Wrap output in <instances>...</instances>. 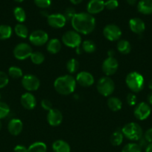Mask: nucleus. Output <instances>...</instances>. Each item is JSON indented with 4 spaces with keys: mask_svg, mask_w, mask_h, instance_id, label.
Listing matches in <instances>:
<instances>
[{
    "mask_svg": "<svg viewBox=\"0 0 152 152\" xmlns=\"http://www.w3.org/2000/svg\"><path fill=\"white\" fill-rule=\"evenodd\" d=\"M72 26L78 34H89L95 28V19L89 13H76L71 20Z\"/></svg>",
    "mask_w": 152,
    "mask_h": 152,
    "instance_id": "1",
    "label": "nucleus"
},
{
    "mask_svg": "<svg viewBox=\"0 0 152 152\" xmlns=\"http://www.w3.org/2000/svg\"><path fill=\"white\" fill-rule=\"evenodd\" d=\"M54 87L58 93L62 95H69L73 93L76 87V80L70 75H65L56 79Z\"/></svg>",
    "mask_w": 152,
    "mask_h": 152,
    "instance_id": "2",
    "label": "nucleus"
},
{
    "mask_svg": "<svg viewBox=\"0 0 152 152\" xmlns=\"http://www.w3.org/2000/svg\"><path fill=\"white\" fill-rule=\"evenodd\" d=\"M125 82L128 87L134 93H138L141 91L144 88V77L142 74L136 71L129 73L127 75Z\"/></svg>",
    "mask_w": 152,
    "mask_h": 152,
    "instance_id": "3",
    "label": "nucleus"
},
{
    "mask_svg": "<svg viewBox=\"0 0 152 152\" xmlns=\"http://www.w3.org/2000/svg\"><path fill=\"white\" fill-rule=\"evenodd\" d=\"M124 136L132 141H139L142 137V129L136 123H130L125 125L122 129Z\"/></svg>",
    "mask_w": 152,
    "mask_h": 152,
    "instance_id": "4",
    "label": "nucleus"
},
{
    "mask_svg": "<svg viewBox=\"0 0 152 152\" xmlns=\"http://www.w3.org/2000/svg\"><path fill=\"white\" fill-rule=\"evenodd\" d=\"M115 89L113 80L109 77H103L97 83V90L104 96H108L113 94Z\"/></svg>",
    "mask_w": 152,
    "mask_h": 152,
    "instance_id": "5",
    "label": "nucleus"
},
{
    "mask_svg": "<svg viewBox=\"0 0 152 152\" xmlns=\"http://www.w3.org/2000/svg\"><path fill=\"white\" fill-rule=\"evenodd\" d=\"M62 41L67 47L77 48L81 44V37L75 31H68L63 35Z\"/></svg>",
    "mask_w": 152,
    "mask_h": 152,
    "instance_id": "6",
    "label": "nucleus"
},
{
    "mask_svg": "<svg viewBox=\"0 0 152 152\" xmlns=\"http://www.w3.org/2000/svg\"><path fill=\"white\" fill-rule=\"evenodd\" d=\"M33 53L32 48L27 43H19L13 49V56L19 60H25Z\"/></svg>",
    "mask_w": 152,
    "mask_h": 152,
    "instance_id": "7",
    "label": "nucleus"
},
{
    "mask_svg": "<svg viewBox=\"0 0 152 152\" xmlns=\"http://www.w3.org/2000/svg\"><path fill=\"white\" fill-rule=\"evenodd\" d=\"M103 34L109 41L114 42L119 39L122 36V31L120 28L114 24H109L104 27L103 30Z\"/></svg>",
    "mask_w": 152,
    "mask_h": 152,
    "instance_id": "8",
    "label": "nucleus"
},
{
    "mask_svg": "<svg viewBox=\"0 0 152 152\" xmlns=\"http://www.w3.org/2000/svg\"><path fill=\"white\" fill-rule=\"evenodd\" d=\"M49 40V36L46 31L43 30H36L29 36V41L35 46L44 45Z\"/></svg>",
    "mask_w": 152,
    "mask_h": 152,
    "instance_id": "9",
    "label": "nucleus"
},
{
    "mask_svg": "<svg viewBox=\"0 0 152 152\" xmlns=\"http://www.w3.org/2000/svg\"><path fill=\"white\" fill-rule=\"evenodd\" d=\"M22 85L25 90L28 91H34L39 88L40 82L36 76L32 74H27L22 77Z\"/></svg>",
    "mask_w": 152,
    "mask_h": 152,
    "instance_id": "10",
    "label": "nucleus"
},
{
    "mask_svg": "<svg viewBox=\"0 0 152 152\" xmlns=\"http://www.w3.org/2000/svg\"><path fill=\"white\" fill-rule=\"evenodd\" d=\"M151 107L146 102H140L134 109V116L139 120H144L147 119L151 114Z\"/></svg>",
    "mask_w": 152,
    "mask_h": 152,
    "instance_id": "11",
    "label": "nucleus"
},
{
    "mask_svg": "<svg viewBox=\"0 0 152 152\" xmlns=\"http://www.w3.org/2000/svg\"><path fill=\"white\" fill-rule=\"evenodd\" d=\"M118 67V61L114 57H108L103 62L102 71L107 76H111L116 72Z\"/></svg>",
    "mask_w": 152,
    "mask_h": 152,
    "instance_id": "12",
    "label": "nucleus"
},
{
    "mask_svg": "<svg viewBox=\"0 0 152 152\" xmlns=\"http://www.w3.org/2000/svg\"><path fill=\"white\" fill-rule=\"evenodd\" d=\"M48 24L54 28H61L66 25V19L63 14L54 13L47 16Z\"/></svg>",
    "mask_w": 152,
    "mask_h": 152,
    "instance_id": "13",
    "label": "nucleus"
},
{
    "mask_svg": "<svg viewBox=\"0 0 152 152\" xmlns=\"http://www.w3.org/2000/svg\"><path fill=\"white\" fill-rule=\"evenodd\" d=\"M94 77L87 71H80L77 74L76 82L83 87H89L94 83Z\"/></svg>",
    "mask_w": 152,
    "mask_h": 152,
    "instance_id": "14",
    "label": "nucleus"
},
{
    "mask_svg": "<svg viewBox=\"0 0 152 152\" xmlns=\"http://www.w3.org/2000/svg\"><path fill=\"white\" fill-rule=\"evenodd\" d=\"M47 121L52 126H58L63 121V114L59 110L52 108L47 114Z\"/></svg>",
    "mask_w": 152,
    "mask_h": 152,
    "instance_id": "15",
    "label": "nucleus"
},
{
    "mask_svg": "<svg viewBox=\"0 0 152 152\" xmlns=\"http://www.w3.org/2000/svg\"><path fill=\"white\" fill-rule=\"evenodd\" d=\"M104 7V0H89L86 5V10L87 13L92 15L101 13Z\"/></svg>",
    "mask_w": 152,
    "mask_h": 152,
    "instance_id": "16",
    "label": "nucleus"
},
{
    "mask_svg": "<svg viewBox=\"0 0 152 152\" xmlns=\"http://www.w3.org/2000/svg\"><path fill=\"white\" fill-rule=\"evenodd\" d=\"M20 102L23 108L25 109L31 110L34 108L37 105V100L36 98L32 94L25 93L22 95L20 99Z\"/></svg>",
    "mask_w": 152,
    "mask_h": 152,
    "instance_id": "17",
    "label": "nucleus"
},
{
    "mask_svg": "<svg viewBox=\"0 0 152 152\" xmlns=\"http://www.w3.org/2000/svg\"><path fill=\"white\" fill-rule=\"evenodd\" d=\"M130 29L137 34H141L145 29V22L139 18H132L129 21Z\"/></svg>",
    "mask_w": 152,
    "mask_h": 152,
    "instance_id": "18",
    "label": "nucleus"
},
{
    "mask_svg": "<svg viewBox=\"0 0 152 152\" xmlns=\"http://www.w3.org/2000/svg\"><path fill=\"white\" fill-rule=\"evenodd\" d=\"M23 129V124L19 119H12L7 125V129L10 134L17 136L22 132Z\"/></svg>",
    "mask_w": 152,
    "mask_h": 152,
    "instance_id": "19",
    "label": "nucleus"
},
{
    "mask_svg": "<svg viewBox=\"0 0 152 152\" xmlns=\"http://www.w3.org/2000/svg\"><path fill=\"white\" fill-rule=\"evenodd\" d=\"M137 10L142 14H151L152 0H140L137 4Z\"/></svg>",
    "mask_w": 152,
    "mask_h": 152,
    "instance_id": "20",
    "label": "nucleus"
},
{
    "mask_svg": "<svg viewBox=\"0 0 152 152\" xmlns=\"http://www.w3.org/2000/svg\"><path fill=\"white\" fill-rule=\"evenodd\" d=\"M52 149L54 152H70V145L64 140H58L52 144Z\"/></svg>",
    "mask_w": 152,
    "mask_h": 152,
    "instance_id": "21",
    "label": "nucleus"
},
{
    "mask_svg": "<svg viewBox=\"0 0 152 152\" xmlns=\"http://www.w3.org/2000/svg\"><path fill=\"white\" fill-rule=\"evenodd\" d=\"M46 48H47V50L49 53H52V54H55V53H58L60 50H61V42L58 39H52L49 40L48 42Z\"/></svg>",
    "mask_w": 152,
    "mask_h": 152,
    "instance_id": "22",
    "label": "nucleus"
},
{
    "mask_svg": "<svg viewBox=\"0 0 152 152\" xmlns=\"http://www.w3.org/2000/svg\"><path fill=\"white\" fill-rule=\"evenodd\" d=\"M107 105L109 108L113 111H118L122 108V102L119 98L117 97H110L107 100Z\"/></svg>",
    "mask_w": 152,
    "mask_h": 152,
    "instance_id": "23",
    "label": "nucleus"
},
{
    "mask_svg": "<svg viewBox=\"0 0 152 152\" xmlns=\"http://www.w3.org/2000/svg\"><path fill=\"white\" fill-rule=\"evenodd\" d=\"M117 49L122 54H128L131 50V45L128 40H119L117 44Z\"/></svg>",
    "mask_w": 152,
    "mask_h": 152,
    "instance_id": "24",
    "label": "nucleus"
},
{
    "mask_svg": "<svg viewBox=\"0 0 152 152\" xmlns=\"http://www.w3.org/2000/svg\"><path fill=\"white\" fill-rule=\"evenodd\" d=\"M14 31L16 35L22 39H25L28 36V29L23 24H17L14 28Z\"/></svg>",
    "mask_w": 152,
    "mask_h": 152,
    "instance_id": "25",
    "label": "nucleus"
},
{
    "mask_svg": "<svg viewBox=\"0 0 152 152\" xmlns=\"http://www.w3.org/2000/svg\"><path fill=\"white\" fill-rule=\"evenodd\" d=\"M123 138L124 135L122 134V131H116L110 137V142L114 146H118V145H120L122 143Z\"/></svg>",
    "mask_w": 152,
    "mask_h": 152,
    "instance_id": "26",
    "label": "nucleus"
},
{
    "mask_svg": "<svg viewBox=\"0 0 152 152\" xmlns=\"http://www.w3.org/2000/svg\"><path fill=\"white\" fill-rule=\"evenodd\" d=\"M12 35L11 27L7 25H0V40H5Z\"/></svg>",
    "mask_w": 152,
    "mask_h": 152,
    "instance_id": "27",
    "label": "nucleus"
},
{
    "mask_svg": "<svg viewBox=\"0 0 152 152\" xmlns=\"http://www.w3.org/2000/svg\"><path fill=\"white\" fill-rule=\"evenodd\" d=\"M47 147L43 142H36L31 144L28 148V152H46Z\"/></svg>",
    "mask_w": 152,
    "mask_h": 152,
    "instance_id": "28",
    "label": "nucleus"
},
{
    "mask_svg": "<svg viewBox=\"0 0 152 152\" xmlns=\"http://www.w3.org/2000/svg\"><path fill=\"white\" fill-rule=\"evenodd\" d=\"M13 15L16 21L22 23L24 22L26 19V13L25 10L21 7H16L13 10Z\"/></svg>",
    "mask_w": 152,
    "mask_h": 152,
    "instance_id": "29",
    "label": "nucleus"
},
{
    "mask_svg": "<svg viewBox=\"0 0 152 152\" xmlns=\"http://www.w3.org/2000/svg\"><path fill=\"white\" fill-rule=\"evenodd\" d=\"M30 58H31V62L35 65H40L45 60V56L43 55V53L39 51L33 52Z\"/></svg>",
    "mask_w": 152,
    "mask_h": 152,
    "instance_id": "30",
    "label": "nucleus"
},
{
    "mask_svg": "<svg viewBox=\"0 0 152 152\" xmlns=\"http://www.w3.org/2000/svg\"><path fill=\"white\" fill-rule=\"evenodd\" d=\"M79 68V63L75 59H70L66 63V69L70 74H74Z\"/></svg>",
    "mask_w": 152,
    "mask_h": 152,
    "instance_id": "31",
    "label": "nucleus"
},
{
    "mask_svg": "<svg viewBox=\"0 0 152 152\" xmlns=\"http://www.w3.org/2000/svg\"><path fill=\"white\" fill-rule=\"evenodd\" d=\"M82 48L84 50L86 53H93L95 50L96 46L95 44L91 40H85L83 43H82Z\"/></svg>",
    "mask_w": 152,
    "mask_h": 152,
    "instance_id": "32",
    "label": "nucleus"
},
{
    "mask_svg": "<svg viewBox=\"0 0 152 152\" xmlns=\"http://www.w3.org/2000/svg\"><path fill=\"white\" fill-rule=\"evenodd\" d=\"M122 152H142V148L137 143H128L124 146Z\"/></svg>",
    "mask_w": 152,
    "mask_h": 152,
    "instance_id": "33",
    "label": "nucleus"
},
{
    "mask_svg": "<svg viewBox=\"0 0 152 152\" xmlns=\"http://www.w3.org/2000/svg\"><path fill=\"white\" fill-rule=\"evenodd\" d=\"M8 74L13 79L20 78L22 76V71L21 68L16 66H11L8 69Z\"/></svg>",
    "mask_w": 152,
    "mask_h": 152,
    "instance_id": "34",
    "label": "nucleus"
},
{
    "mask_svg": "<svg viewBox=\"0 0 152 152\" xmlns=\"http://www.w3.org/2000/svg\"><path fill=\"white\" fill-rule=\"evenodd\" d=\"M10 113V108L5 102H0V120L7 117Z\"/></svg>",
    "mask_w": 152,
    "mask_h": 152,
    "instance_id": "35",
    "label": "nucleus"
},
{
    "mask_svg": "<svg viewBox=\"0 0 152 152\" xmlns=\"http://www.w3.org/2000/svg\"><path fill=\"white\" fill-rule=\"evenodd\" d=\"M76 14L75 10L73 7H67L63 13V16H65L66 21L68 20H72L73 17H74L75 15Z\"/></svg>",
    "mask_w": 152,
    "mask_h": 152,
    "instance_id": "36",
    "label": "nucleus"
},
{
    "mask_svg": "<svg viewBox=\"0 0 152 152\" xmlns=\"http://www.w3.org/2000/svg\"><path fill=\"white\" fill-rule=\"evenodd\" d=\"M9 78L7 74L0 71V88H3L8 84Z\"/></svg>",
    "mask_w": 152,
    "mask_h": 152,
    "instance_id": "37",
    "label": "nucleus"
},
{
    "mask_svg": "<svg viewBox=\"0 0 152 152\" xmlns=\"http://www.w3.org/2000/svg\"><path fill=\"white\" fill-rule=\"evenodd\" d=\"M119 6V1L117 0H107L104 1V7L108 10H114Z\"/></svg>",
    "mask_w": 152,
    "mask_h": 152,
    "instance_id": "38",
    "label": "nucleus"
},
{
    "mask_svg": "<svg viewBox=\"0 0 152 152\" xmlns=\"http://www.w3.org/2000/svg\"><path fill=\"white\" fill-rule=\"evenodd\" d=\"M36 5L40 8H47L51 5L52 0H34Z\"/></svg>",
    "mask_w": 152,
    "mask_h": 152,
    "instance_id": "39",
    "label": "nucleus"
},
{
    "mask_svg": "<svg viewBox=\"0 0 152 152\" xmlns=\"http://www.w3.org/2000/svg\"><path fill=\"white\" fill-rule=\"evenodd\" d=\"M127 102H128V104L129 105H131V106H134V105H136V103H137V96H136L134 94H128V96H127Z\"/></svg>",
    "mask_w": 152,
    "mask_h": 152,
    "instance_id": "40",
    "label": "nucleus"
},
{
    "mask_svg": "<svg viewBox=\"0 0 152 152\" xmlns=\"http://www.w3.org/2000/svg\"><path fill=\"white\" fill-rule=\"evenodd\" d=\"M41 106L46 111H50L52 109V103L49 99H43L41 101Z\"/></svg>",
    "mask_w": 152,
    "mask_h": 152,
    "instance_id": "41",
    "label": "nucleus"
},
{
    "mask_svg": "<svg viewBox=\"0 0 152 152\" xmlns=\"http://www.w3.org/2000/svg\"><path fill=\"white\" fill-rule=\"evenodd\" d=\"M145 139L148 142L152 143V128L146 131V132L145 133Z\"/></svg>",
    "mask_w": 152,
    "mask_h": 152,
    "instance_id": "42",
    "label": "nucleus"
},
{
    "mask_svg": "<svg viewBox=\"0 0 152 152\" xmlns=\"http://www.w3.org/2000/svg\"><path fill=\"white\" fill-rule=\"evenodd\" d=\"M14 152H28V148L24 145H18L14 148Z\"/></svg>",
    "mask_w": 152,
    "mask_h": 152,
    "instance_id": "43",
    "label": "nucleus"
},
{
    "mask_svg": "<svg viewBox=\"0 0 152 152\" xmlns=\"http://www.w3.org/2000/svg\"><path fill=\"white\" fill-rule=\"evenodd\" d=\"M145 152H152V143H149L146 146Z\"/></svg>",
    "mask_w": 152,
    "mask_h": 152,
    "instance_id": "44",
    "label": "nucleus"
},
{
    "mask_svg": "<svg viewBox=\"0 0 152 152\" xmlns=\"http://www.w3.org/2000/svg\"><path fill=\"white\" fill-rule=\"evenodd\" d=\"M147 99H148V103L150 104L151 105H152V92L151 93L149 94L148 96V97H147Z\"/></svg>",
    "mask_w": 152,
    "mask_h": 152,
    "instance_id": "45",
    "label": "nucleus"
},
{
    "mask_svg": "<svg viewBox=\"0 0 152 152\" xmlns=\"http://www.w3.org/2000/svg\"><path fill=\"white\" fill-rule=\"evenodd\" d=\"M126 1L130 5H134L137 2V0H126Z\"/></svg>",
    "mask_w": 152,
    "mask_h": 152,
    "instance_id": "46",
    "label": "nucleus"
},
{
    "mask_svg": "<svg viewBox=\"0 0 152 152\" xmlns=\"http://www.w3.org/2000/svg\"><path fill=\"white\" fill-rule=\"evenodd\" d=\"M69 1L74 4H80V2H82V1H83V0H69Z\"/></svg>",
    "mask_w": 152,
    "mask_h": 152,
    "instance_id": "47",
    "label": "nucleus"
},
{
    "mask_svg": "<svg viewBox=\"0 0 152 152\" xmlns=\"http://www.w3.org/2000/svg\"><path fill=\"white\" fill-rule=\"evenodd\" d=\"M148 88L151 89V90H152V79L150 80V82H149Z\"/></svg>",
    "mask_w": 152,
    "mask_h": 152,
    "instance_id": "48",
    "label": "nucleus"
},
{
    "mask_svg": "<svg viewBox=\"0 0 152 152\" xmlns=\"http://www.w3.org/2000/svg\"><path fill=\"white\" fill-rule=\"evenodd\" d=\"M15 1H16V2H22V1H23L24 0H14Z\"/></svg>",
    "mask_w": 152,
    "mask_h": 152,
    "instance_id": "49",
    "label": "nucleus"
},
{
    "mask_svg": "<svg viewBox=\"0 0 152 152\" xmlns=\"http://www.w3.org/2000/svg\"><path fill=\"white\" fill-rule=\"evenodd\" d=\"M1 121H0V130H1Z\"/></svg>",
    "mask_w": 152,
    "mask_h": 152,
    "instance_id": "50",
    "label": "nucleus"
},
{
    "mask_svg": "<svg viewBox=\"0 0 152 152\" xmlns=\"http://www.w3.org/2000/svg\"><path fill=\"white\" fill-rule=\"evenodd\" d=\"M0 99H1V94H0Z\"/></svg>",
    "mask_w": 152,
    "mask_h": 152,
    "instance_id": "51",
    "label": "nucleus"
}]
</instances>
